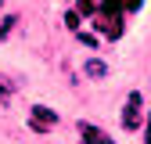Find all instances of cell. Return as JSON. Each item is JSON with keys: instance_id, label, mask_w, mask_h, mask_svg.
Segmentation results:
<instances>
[{"instance_id": "cell-1", "label": "cell", "mask_w": 151, "mask_h": 144, "mask_svg": "<svg viewBox=\"0 0 151 144\" xmlns=\"http://www.w3.org/2000/svg\"><path fill=\"white\" fill-rule=\"evenodd\" d=\"M29 126H32L36 133H47V130H54V126H58V112H50V108L36 104L32 112H29Z\"/></svg>"}, {"instance_id": "cell-2", "label": "cell", "mask_w": 151, "mask_h": 144, "mask_svg": "<svg viewBox=\"0 0 151 144\" xmlns=\"http://www.w3.org/2000/svg\"><path fill=\"white\" fill-rule=\"evenodd\" d=\"M140 104H144V97L133 90V94L126 97V108H122V130H137L140 126Z\"/></svg>"}, {"instance_id": "cell-3", "label": "cell", "mask_w": 151, "mask_h": 144, "mask_svg": "<svg viewBox=\"0 0 151 144\" xmlns=\"http://www.w3.org/2000/svg\"><path fill=\"white\" fill-rule=\"evenodd\" d=\"M83 72H86L90 79H104V76H108V65H104V61H97V58H90V61L83 65Z\"/></svg>"}, {"instance_id": "cell-4", "label": "cell", "mask_w": 151, "mask_h": 144, "mask_svg": "<svg viewBox=\"0 0 151 144\" xmlns=\"http://www.w3.org/2000/svg\"><path fill=\"white\" fill-rule=\"evenodd\" d=\"M79 130H83V144H101L104 140V133L97 126H90V122H79Z\"/></svg>"}, {"instance_id": "cell-5", "label": "cell", "mask_w": 151, "mask_h": 144, "mask_svg": "<svg viewBox=\"0 0 151 144\" xmlns=\"http://www.w3.org/2000/svg\"><path fill=\"white\" fill-rule=\"evenodd\" d=\"M65 25L68 29H79V11H65Z\"/></svg>"}, {"instance_id": "cell-6", "label": "cell", "mask_w": 151, "mask_h": 144, "mask_svg": "<svg viewBox=\"0 0 151 144\" xmlns=\"http://www.w3.org/2000/svg\"><path fill=\"white\" fill-rule=\"evenodd\" d=\"M79 43H83V47H97V36H90V32H79Z\"/></svg>"}, {"instance_id": "cell-7", "label": "cell", "mask_w": 151, "mask_h": 144, "mask_svg": "<svg viewBox=\"0 0 151 144\" xmlns=\"http://www.w3.org/2000/svg\"><path fill=\"white\" fill-rule=\"evenodd\" d=\"M79 14H90L93 18V0H79Z\"/></svg>"}, {"instance_id": "cell-8", "label": "cell", "mask_w": 151, "mask_h": 144, "mask_svg": "<svg viewBox=\"0 0 151 144\" xmlns=\"http://www.w3.org/2000/svg\"><path fill=\"white\" fill-rule=\"evenodd\" d=\"M11 25H14V18L7 14V18H4V22H0V36H7V29H11Z\"/></svg>"}, {"instance_id": "cell-9", "label": "cell", "mask_w": 151, "mask_h": 144, "mask_svg": "<svg viewBox=\"0 0 151 144\" xmlns=\"http://www.w3.org/2000/svg\"><path fill=\"white\" fill-rule=\"evenodd\" d=\"M144 126H147V137H144V144H151V115H147V122H144Z\"/></svg>"}, {"instance_id": "cell-10", "label": "cell", "mask_w": 151, "mask_h": 144, "mask_svg": "<svg viewBox=\"0 0 151 144\" xmlns=\"http://www.w3.org/2000/svg\"><path fill=\"white\" fill-rule=\"evenodd\" d=\"M101 144H111V140H108V137H104V140H101Z\"/></svg>"}, {"instance_id": "cell-11", "label": "cell", "mask_w": 151, "mask_h": 144, "mask_svg": "<svg viewBox=\"0 0 151 144\" xmlns=\"http://www.w3.org/2000/svg\"><path fill=\"white\" fill-rule=\"evenodd\" d=\"M0 7H4V0H0Z\"/></svg>"}]
</instances>
